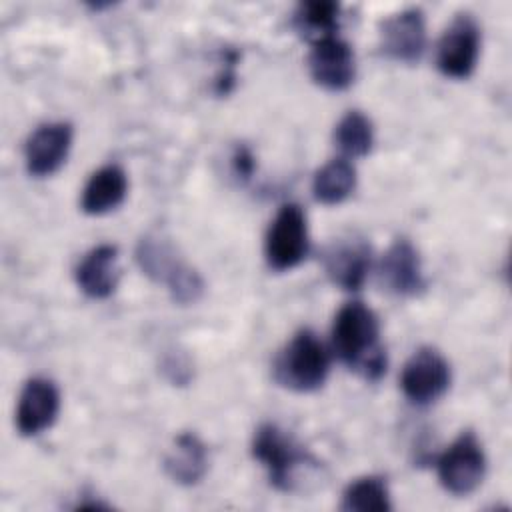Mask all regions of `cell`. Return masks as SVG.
Segmentation results:
<instances>
[{
  "mask_svg": "<svg viewBox=\"0 0 512 512\" xmlns=\"http://www.w3.org/2000/svg\"><path fill=\"white\" fill-rule=\"evenodd\" d=\"M356 186V170L346 158H334L316 170L312 178L314 198L322 204H340Z\"/></svg>",
  "mask_w": 512,
  "mask_h": 512,
  "instance_id": "obj_17",
  "label": "cell"
},
{
  "mask_svg": "<svg viewBox=\"0 0 512 512\" xmlns=\"http://www.w3.org/2000/svg\"><path fill=\"white\" fill-rule=\"evenodd\" d=\"M450 386L448 360L430 346L418 348L402 368L400 388L404 396L418 406L436 402Z\"/></svg>",
  "mask_w": 512,
  "mask_h": 512,
  "instance_id": "obj_6",
  "label": "cell"
},
{
  "mask_svg": "<svg viewBox=\"0 0 512 512\" xmlns=\"http://www.w3.org/2000/svg\"><path fill=\"white\" fill-rule=\"evenodd\" d=\"M126 190V172L116 164H106L88 178L82 190L80 206L86 214H106L122 204Z\"/></svg>",
  "mask_w": 512,
  "mask_h": 512,
  "instance_id": "obj_16",
  "label": "cell"
},
{
  "mask_svg": "<svg viewBox=\"0 0 512 512\" xmlns=\"http://www.w3.org/2000/svg\"><path fill=\"white\" fill-rule=\"evenodd\" d=\"M334 144L348 158H362L372 150L374 128L360 110L346 112L334 126Z\"/></svg>",
  "mask_w": 512,
  "mask_h": 512,
  "instance_id": "obj_20",
  "label": "cell"
},
{
  "mask_svg": "<svg viewBox=\"0 0 512 512\" xmlns=\"http://www.w3.org/2000/svg\"><path fill=\"white\" fill-rule=\"evenodd\" d=\"M344 512H388L392 510L388 484L380 476H362L350 482L342 494Z\"/></svg>",
  "mask_w": 512,
  "mask_h": 512,
  "instance_id": "obj_19",
  "label": "cell"
},
{
  "mask_svg": "<svg viewBox=\"0 0 512 512\" xmlns=\"http://www.w3.org/2000/svg\"><path fill=\"white\" fill-rule=\"evenodd\" d=\"M72 146V126L68 122L40 124L24 144L26 170L32 176L54 174L68 158Z\"/></svg>",
  "mask_w": 512,
  "mask_h": 512,
  "instance_id": "obj_12",
  "label": "cell"
},
{
  "mask_svg": "<svg viewBox=\"0 0 512 512\" xmlns=\"http://www.w3.org/2000/svg\"><path fill=\"white\" fill-rule=\"evenodd\" d=\"M480 54V28L470 14H458L444 30L436 48V66L448 78H468Z\"/></svg>",
  "mask_w": 512,
  "mask_h": 512,
  "instance_id": "obj_7",
  "label": "cell"
},
{
  "mask_svg": "<svg viewBox=\"0 0 512 512\" xmlns=\"http://www.w3.org/2000/svg\"><path fill=\"white\" fill-rule=\"evenodd\" d=\"M378 276L384 288L396 296H416L426 288L420 254L406 238H396L380 258Z\"/></svg>",
  "mask_w": 512,
  "mask_h": 512,
  "instance_id": "obj_11",
  "label": "cell"
},
{
  "mask_svg": "<svg viewBox=\"0 0 512 512\" xmlns=\"http://www.w3.org/2000/svg\"><path fill=\"white\" fill-rule=\"evenodd\" d=\"M438 480L454 496L474 492L486 474V456L474 432H462L438 458Z\"/></svg>",
  "mask_w": 512,
  "mask_h": 512,
  "instance_id": "obj_5",
  "label": "cell"
},
{
  "mask_svg": "<svg viewBox=\"0 0 512 512\" xmlns=\"http://www.w3.org/2000/svg\"><path fill=\"white\" fill-rule=\"evenodd\" d=\"M136 262L148 278L164 284L182 264L172 244L160 234H146L140 238L136 246Z\"/></svg>",
  "mask_w": 512,
  "mask_h": 512,
  "instance_id": "obj_18",
  "label": "cell"
},
{
  "mask_svg": "<svg viewBox=\"0 0 512 512\" xmlns=\"http://www.w3.org/2000/svg\"><path fill=\"white\" fill-rule=\"evenodd\" d=\"M380 52L396 62H418L426 48V24L420 8H404L380 22Z\"/></svg>",
  "mask_w": 512,
  "mask_h": 512,
  "instance_id": "obj_9",
  "label": "cell"
},
{
  "mask_svg": "<svg viewBox=\"0 0 512 512\" xmlns=\"http://www.w3.org/2000/svg\"><path fill=\"white\" fill-rule=\"evenodd\" d=\"M266 262L272 270L284 272L298 266L308 254L306 214L298 204H282L264 240Z\"/></svg>",
  "mask_w": 512,
  "mask_h": 512,
  "instance_id": "obj_4",
  "label": "cell"
},
{
  "mask_svg": "<svg viewBox=\"0 0 512 512\" xmlns=\"http://www.w3.org/2000/svg\"><path fill=\"white\" fill-rule=\"evenodd\" d=\"M166 286H168L172 300L178 304H194L204 294L202 276L186 262H182L174 270V274L168 278Z\"/></svg>",
  "mask_w": 512,
  "mask_h": 512,
  "instance_id": "obj_22",
  "label": "cell"
},
{
  "mask_svg": "<svg viewBox=\"0 0 512 512\" xmlns=\"http://www.w3.org/2000/svg\"><path fill=\"white\" fill-rule=\"evenodd\" d=\"M252 456L266 468L270 484L278 490H292L296 470L308 460L302 446L272 422L258 426L254 432Z\"/></svg>",
  "mask_w": 512,
  "mask_h": 512,
  "instance_id": "obj_3",
  "label": "cell"
},
{
  "mask_svg": "<svg viewBox=\"0 0 512 512\" xmlns=\"http://www.w3.org/2000/svg\"><path fill=\"white\" fill-rule=\"evenodd\" d=\"M370 262V244L358 234L338 236L322 250L324 272L342 290H358L368 276Z\"/></svg>",
  "mask_w": 512,
  "mask_h": 512,
  "instance_id": "obj_8",
  "label": "cell"
},
{
  "mask_svg": "<svg viewBox=\"0 0 512 512\" xmlns=\"http://www.w3.org/2000/svg\"><path fill=\"white\" fill-rule=\"evenodd\" d=\"M308 70L316 84L326 90H344L354 82V52L338 34L312 42L308 54Z\"/></svg>",
  "mask_w": 512,
  "mask_h": 512,
  "instance_id": "obj_10",
  "label": "cell"
},
{
  "mask_svg": "<svg viewBox=\"0 0 512 512\" xmlns=\"http://www.w3.org/2000/svg\"><path fill=\"white\" fill-rule=\"evenodd\" d=\"M232 164H234V172L242 178H250L252 170H254V156L246 146H238L234 156H232Z\"/></svg>",
  "mask_w": 512,
  "mask_h": 512,
  "instance_id": "obj_23",
  "label": "cell"
},
{
  "mask_svg": "<svg viewBox=\"0 0 512 512\" xmlns=\"http://www.w3.org/2000/svg\"><path fill=\"white\" fill-rule=\"evenodd\" d=\"M164 468L176 484H198L208 470V450L204 442L194 432L178 434L164 458Z\"/></svg>",
  "mask_w": 512,
  "mask_h": 512,
  "instance_id": "obj_15",
  "label": "cell"
},
{
  "mask_svg": "<svg viewBox=\"0 0 512 512\" xmlns=\"http://www.w3.org/2000/svg\"><path fill=\"white\" fill-rule=\"evenodd\" d=\"M338 14H340V6L336 2H328V0L304 2L298 6L294 14V24L302 34L310 36L314 42V40L336 34Z\"/></svg>",
  "mask_w": 512,
  "mask_h": 512,
  "instance_id": "obj_21",
  "label": "cell"
},
{
  "mask_svg": "<svg viewBox=\"0 0 512 512\" xmlns=\"http://www.w3.org/2000/svg\"><path fill=\"white\" fill-rule=\"evenodd\" d=\"M332 348L364 380L376 382L386 372V350L380 344L378 316L358 300L344 304L334 316Z\"/></svg>",
  "mask_w": 512,
  "mask_h": 512,
  "instance_id": "obj_1",
  "label": "cell"
},
{
  "mask_svg": "<svg viewBox=\"0 0 512 512\" xmlns=\"http://www.w3.org/2000/svg\"><path fill=\"white\" fill-rule=\"evenodd\" d=\"M330 356L312 330L296 332L274 358V380L294 392H312L328 376Z\"/></svg>",
  "mask_w": 512,
  "mask_h": 512,
  "instance_id": "obj_2",
  "label": "cell"
},
{
  "mask_svg": "<svg viewBox=\"0 0 512 512\" xmlns=\"http://www.w3.org/2000/svg\"><path fill=\"white\" fill-rule=\"evenodd\" d=\"M58 410L60 394L56 384L44 376H34L20 392L16 428L22 436H36L54 424Z\"/></svg>",
  "mask_w": 512,
  "mask_h": 512,
  "instance_id": "obj_13",
  "label": "cell"
},
{
  "mask_svg": "<svg viewBox=\"0 0 512 512\" xmlns=\"http://www.w3.org/2000/svg\"><path fill=\"white\" fill-rule=\"evenodd\" d=\"M78 288L90 298H108L118 284V248L94 246L74 270Z\"/></svg>",
  "mask_w": 512,
  "mask_h": 512,
  "instance_id": "obj_14",
  "label": "cell"
}]
</instances>
